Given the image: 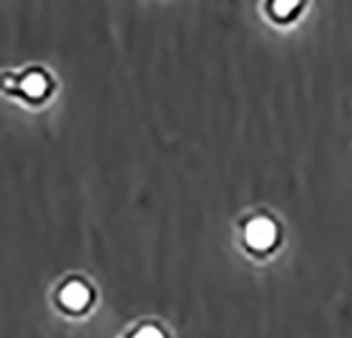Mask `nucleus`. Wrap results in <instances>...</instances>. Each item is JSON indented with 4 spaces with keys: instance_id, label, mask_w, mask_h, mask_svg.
I'll list each match as a JSON object with an SVG mask.
<instances>
[{
    "instance_id": "7ed1b4c3",
    "label": "nucleus",
    "mask_w": 352,
    "mask_h": 338,
    "mask_svg": "<svg viewBox=\"0 0 352 338\" xmlns=\"http://www.w3.org/2000/svg\"><path fill=\"white\" fill-rule=\"evenodd\" d=\"M91 298H93V292H91V286L85 284L82 279L78 277H72L68 282H63L57 290V302L61 309H66L70 313H82L89 309L91 304Z\"/></svg>"
},
{
    "instance_id": "f03ea898",
    "label": "nucleus",
    "mask_w": 352,
    "mask_h": 338,
    "mask_svg": "<svg viewBox=\"0 0 352 338\" xmlns=\"http://www.w3.org/2000/svg\"><path fill=\"white\" fill-rule=\"evenodd\" d=\"M9 83H11L9 89L13 94L21 96L23 100H32V102L45 100L53 87V81L45 68H28L25 72H21L17 76H9Z\"/></svg>"
},
{
    "instance_id": "f257e3e1",
    "label": "nucleus",
    "mask_w": 352,
    "mask_h": 338,
    "mask_svg": "<svg viewBox=\"0 0 352 338\" xmlns=\"http://www.w3.org/2000/svg\"><path fill=\"white\" fill-rule=\"evenodd\" d=\"M278 241V226L268 216H253L243 222V243L255 254L270 252Z\"/></svg>"
},
{
    "instance_id": "20e7f679",
    "label": "nucleus",
    "mask_w": 352,
    "mask_h": 338,
    "mask_svg": "<svg viewBox=\"0 0 352 338\" xmlns=\"http://www.w3.org/2000/svg\"><path fill=\"white\" fill-rule=\"evenodd\" d=\"M124 338H167V334L161 326H156L152 321H144V324L135 326Z\"/></svg>"
},
{
    "instance_id": "39448f33",
    "label": "nucleus",
    "mask_w": 352,
    "mask_h": 338,
    "mask_svg": "<svg viewBox=\"0 0 352 338\" xmlns=\"http://www.w3.org/2000/svg\"><path fill=\"white\" fill-rule=\"evenodd\" d=\"M298 9H300L298 3H272L270 5V11H272L274 19H289V15L294 11H298Z\"/></svg>"
}]
</instances>
